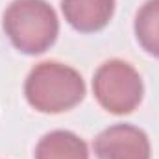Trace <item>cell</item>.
I'll return each instance as SVG.
<instances>
[{
  "instance_id": "cell-1",
  "label": "cell",
  "mask_w": 159,
  "mask_h": 159,
  "mask_svg": "<svg viewBox=\"0 0 159 159\" xmlns=\"http://www.w3.org/2000/svg\"><path fill=\"white\" fill-rule=\"evenodd\" d=\"M28 104L41 113H63L76 107L85 96V81L76 69L59 61L37 63L24 81Z\"/></svg>"
},
{
  "instance_id": "cell-2",
  "label": "cell",
  "mask_w": 159,
  "mask_h": 159,
  "mask_svg": "<svg viewBox=\"0 0 159 159\" xmlns=\"http://www.w3.org/2000/svg\"><path fill=\"white\" fill-rule=\"evenodd\" d=\"M11 44L28 56L46 52L57 39L59 20L46 0H13L2 17Z\"/></svg>"
},
{
  "instance_id": "cell-3",
  "label": "cell",
  "mask_w": 159,
  "mask_h": 159,
  "mask_svg": "<svg viewBox=\"0 0 159 159\" xmlns=\"http://www.w3.org/2000/svg\"><path fill=\"white\" fill-rule=\"evenodd\" d=\"M93 93L106 111L113 115H128L139 107L144 87L139 72L129 63L109 59L94 72Z\"/></svg>"
},
{
  "instance_id": "cell-4",
  "label": "cell",
  "mask_w": 159,
  "mask_h": 159,
  "mask_svg": "<svg viewBox=\"0 0 159 159\" xmlns=\"http://www.w3.org/2000/svg\"><path fill=\"white\" fill-rule=\"evenodd\" d=\"M98 159H150L148 135L133 124H113L94 139Z\"/></svg>"
},
{
  "instance_id": "cell-5",
  "label": "cell",
  "mask_w": 159,
  "mask_h": 159,
  "mask_svg": "<svg viewBox=\"0 0 159 159\" xmlns=\"http://www.w3.org/2000/svg\"><path fill=\"white\" fill-rule=\"evenodd\" d=\"M65 20L81 34L104 30L115 13V0H61Z\"/></svg>"
},
{
  "instance_id": "cell-6",
  "label": "cell",
  "mask_w": 159,
  "mask_h": 159,
  "mask_svg": "<svg viewBox=\"0 0 159 159\" xmlns=\"http://www.w3.org/2000/svg\"><path fill=\"white\" fill-rule=\"evenodd\" d=\"M35 159H89L83 139L69 129H54L43 135L35 146Z\"/></svg>"
},
{
  "instance_id": "cell-7",
  "label": "cell",
  "mask_w": 159,
  "mask_h": 159,
  "mask_svg": "<svg viewBox=\"0 0 159 159\" xmlns=\"http://www.w3.org/2000/svg\"><path fill=\"white\" fill-rule=\"evenodd\" d=\"M133 28L139 44L159 59V0H146L141 6Z\"/></svg>"
}]
</instances>
